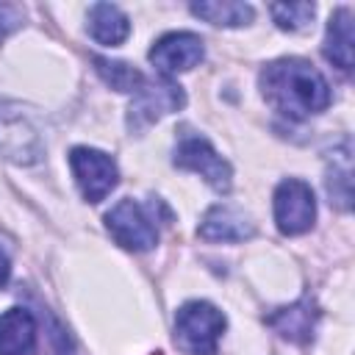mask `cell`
I'll use <instances>...</instances> for the list:
<instances>
[{"instance_id":"1","label":"cell","mask_w":355,"mask_h":355,"mask_svg":"<svg viewBox=\"0 0 355 355\" xmlns=\"http://www.w3.org/2000/svg\"><path fill=\"white\" fill-rule=\"evenodd\" d=\"M261 92L266 103L288 119H305L330 105V86L322 72L302 58H280L263 67Z\"/></svg>"},{"instance_id":"2","label":"cell","mask_w":355,"mask_h":355,"mask_svg":"<svg viewBox=\"0 0 355 355\" xmlns=\"http://www.w3.org/2000/svg\"><path fill=\"white\" fill-rule=\"evenodd\" d=\"M225 313L211 302L191 300L175 313V344L186 355H216L225 333Z\"/></svg>"},{"instance_id":"3","label":"cell","mask_w":355,"mask_h":355,"mask_svg":"<svg viewBox=\"0 0 355 355\" xmlns=\"http://www.w3.org/2000/svg\"><path fill=\"white\" fill-rule=\"evenodd\" d=\"M105 225H108V233L114 236V241L122 244L125 250L144 252L158 244V230H155L153 216L133 197L119 200L105 214Z\"/></svg>"},{"instance_id":"4","label":"cell","mask_w":355,"mask_h":355,"mask_svg":"<svg viewBox=\"0 0 355 355\" xmlns=\"http://www.w3.org/2000/svg\"><path fill=\"white\" fill-rule=\"evenodd\" d=\"M69 166L78 180L80 194L89 202H100L111 194V189L119 183V169L114 158L94 147H75L69 153Z\"/></svg>"},{"instance_id":"5","label":"cell","mask_w":355,"mask_h":355,"mask_svg":"<svg viewBox=\"0 0 355 355\" xmlns=\"http://www.w3.org/2000/svg\"><path fill=\"white\" fill-rule=\"evenodd\" d=\"M275 222L280 227V233L286 236H297L311 230L313 219H316V200L313 191L305 180L288 178L275 189Z\"/></svg>"},{"instance_id":"6","label":"cell","mask_w":355,"mask_h":355,"mask_svg":"<svg viewBox=\"0 0 355 355\" xmlns=\"http://www.w3.org/2000/svg\"><path fill=\"white\" fill-rule=\"evenodd\" d=\"M175 164L183 169H191L197 175L205 178L208 186H214L216 191H227L233 183V169L230 164L211 147L208 139L197 136V133H186L178 147H175Z\"/></svg>"},{"instance_id":"7","label":"cell","mask_w":355,"mask_h":355,"mask_svg":"<svg viewBox=\"0 0 355 355\" xmlns=\"http://www.w3.org/2000/svg\"><path fill=\"white\" fill-rule=\"evenodd\" d=\"M186 103V94L178 83L172 80H155V83H141L133 92V103L128 108V125L130 130H144L155 119H161L169 111H178Z\"/></svg>"},{"instance_id":"8","label":"cell","mask_w":355,"mask_h":355,"mask_svg":"<svg viewBox=\"0 0 355 355\" xmlns=\"http://www.w3.org/2000/svg\"><path fill=\"white\" fill-rule=\"evenodd\" d=\"M205 55V47H202V39L197 33H189V31H175V33H166L161 36L153 50H150V61L155 64L158 72L164 75H178V72H186L191 67H197Z\"/></svg>"},{"instance_id":"9","label":"cell","mask_w":355,"mask_h":355,"mask_svg":"<svg viewBox=\"0 0 355 355\" xmlns=\"http://www.w3.org/2000/svg\"><path fill=\"white\" fill-rule=\"evenodd\" d=\"M0 153L14 164H36L42 158L39 133L19 114L0 116Z\"/></svg>"},{"instance_id":"10","label":"cell","mask_w":355,"mask_h":355,"mask_svg":"<svg viewBox=\"0 0 355 355\" xmlns=\"http://www.w3.org/2000/svg\"><path fill=\"white\" fill-rule=\"evenodd\" d=\"M205 241H244L255 233L252 219L233 205H214L205 211L200 230H197Z\"/></svg>"},{"instance_id":"11","label":"cell","mask_w":355,"mask_h":355,"mask_svg":"<svg viewBox=\"0 0 355 355\" xmlns=\"http://www.w3.org/2000/svg\"><path fill=\"white\" fill-rule=\"evenodd\" d=\"M36 347V319L28 308L0 313V355H31Z\"/></svg>"},{"instance_id":"12","label":"cell","mask_w":355,"mask_h":355,"mask_svg":"<svg viewBox=\"0 0 355 355\" xmlns=\"http://www.w3.org/2000/svg\"><path fill=\"white\" fill-rule=\"evenodd\" d=\"M316 319H319V311H316L313 300H311V297H302L300 302L275 311L266 322H269V327H272L275 333H280L283 338L302 344V341H308V338L313 336Z\"/></svg>"},{"instance_id":"13","label":"cell","mask_w":355,"mask_h":355,"mask_svg":"<svg viewBox=\"0 0 355 355\" xmlns=\"http://www.w3.org/2000/svg\"><path fill=\"white\" fill-rule=\"evenodd\" d=\"M130 33V19L128 14L114 6V3H94L89 8V36L100 44L116 47L128 39Z\"/></svg>"},{"instance_id":"14","label":"cell","mask_w":355,"mask_h":355,"mask_svg":"<svg viewBox=\"0 0 355 355\" xmlns=\"http://www.w3.org/2000/svg\"><path fill=\"white\" fill-rule=\"evenodd\" d=\"M324 58L336 64L341 72L352 69V14L347 6L336 8L327 22V39H324Z\"/></svg>"},{"instance_id":"15","label":"cell","mask_w":355,"mask_h":355,"mask_svg":"<svg viewBox=\"0 0 355 355\" xmlns=\"http://www.w3.org/2000/svg\"><path fill=\"white\" fill-rule=\"evenodd\" d=\"M191 11L202 17L211 25H225V28H239L252 19V6L236 3V0H211V3H194Z\"/></svg>"},{"instance_id":"16","label":"cell","mask_w":355,"mask_h":355,"mask_svg":"<svg viewBox=\"0 0 355 355\" xmlns=\"http://www.w3.org/2000/svg\"><path fill=\"white\" fill-rule=\"evenodd\" d=\"M94 69L97 75L116 92H136L141 83H144V75L125 64V61H114V58H103V55H94Z\"/></svg>"},{"instance_id":"17","label":"cell","mask_w":355,"mask_h":355,"mask_svg":"<svg viewBox=\"0 0 355 355\" xmlns=\"http://www.w3.org/2000/svg\"><path fill=\"white\" fill-rule=\"evenodd\" d=\"M269 11H272L277 28H283V31H302L313 19L311 3H272Z\"/></svg>"},{"instance_id":"18","label":"cell","mask_w":355,"mask_h":355,"mask_svg":"<svg viewBox=\"0 0 355 355\" xmlns=\"http://www.w3.org/2000/svg\"><path fill=\"white\" fill-rule=\"evenodd\" d=\"M22 6H11V3H0V42L14 33L22 25Z\"/></svg>"},{"instance_id":"19","label":"cell","mask_w":355,"mask_h":355,"mask_svg":"<svg viewBox=\"0 0 355 355\" xmlns=\"http://www.w3.org/2000/svg\"><path fill=\"white\" fill-rule=\"evenodd\" d=\"M8 277H11V263H8V258H6V252L0 250V288L8 283Z\"/></svg>"}]
</instances>
